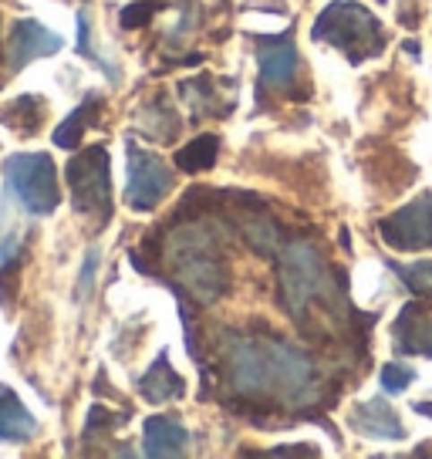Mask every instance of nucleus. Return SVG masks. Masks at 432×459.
Listing matches in <instances>:
<instances>
[{
    "mask_svg": "<svg viewBox=\"0 0 432 459\" xmlns=\"http://www.w3.org/2000/svg\"><path fill=\"white\" fill-rule=\"evenodd\" d=\"M61 44L65 41H61L55 30H48L44 24L24 17V21H17L14 30H11V57H7V65H11V72H21L34 57L58 55Z\"/></svg>",
    "mask_w": 432,
    "mask_h": 459,
    "instance_id": "9d476101",
    "label": "nucleus"
},
{
    "mask_svg": "<svg viewBox=\"0 0 432 459\" xmlns=\"http://www.w3.org/2000/svg\"><path fill=\"white\" fill-rule=\"evenodd\" d=\"M173 264H176V277H179V284L186 287L196 301L210 304L227 290V271H223V260L216 257L213 237H210L203 227L183 230V233L176 237Z\"/></svg>",
    "mask_w": 432,
    "mask_h": 459,
    "instance_id": "20e7f679",
    "label": "nucleus"
},
{
    "mask_svg": "<svg viewBox=\"0 0 432 459\" xmlns=\"http://www.w3.org/2000/svg\"><path fill=\"white\" fill-rule=\"evenodd\" d=\"M311 38L341 48L351 65H361L365 57L382 55V48H385V34H382L378 17L368 14L361 4H332V7H324V14L317 17Z\"/></svg>",
    "mask_w": 432,
    "mask_h": 459,
    "instance_id": "7ed1b4c3",
    "label": "nucleus"
},
{
    "mask_svg": "<svg viewBox=\"0 0 432 459\" xmlns=\"http://www.w3.org/2000/svg\"><path fill=\"white\" fill-rule=\"evenodd\" d=\"M156 0H135V4H129V7H125V11H122V17H118V21H122V28H143V24H149V17L156 14Z\"/></svg>",
    "mask_w": 432,
    "mask_h": 459,
    "instance_id": "412c9836",
    "label": "nucleus"
},
{
    "mask_svg": "<svg viewBox=\"0 0 432 459\" xmlns=\"http://www.w3.org/2000/svg\"><path fill=\"white\" fill-rule=\"evenodd\" d=\"M395 344L402 351L412 355H429L432 359V294L429 298H419V301L405 304L399 321H395Z\"/></svg>",
    "mask_w": 432,
    "mask_h": 459,
    "instance_id": "9b49d317",
    "label": "nucleus"
},
{
    "mask_svg": "<svg viewBox=\"0 0 432 459\" xmlns=\"http://www.w3.org/2000/svg\"><path fill=\"white\" fill-rule=\"evenodd\" d=\"M257 65H260V85L267 91H284L294 85V78L301 72L298 61V48L290 38L277 34V38H260L257 41Z\"/></svg>",
    "mask_w": 432,
    "mask_h": 459,
    "instance_id": "1a4fd4ad",
    "label": "nucleus"
},
{
    "mask_svg": "<svg viewBox=\"0 0 432 459\" xmlns=\"http://www.w3.org/2000/svg\"><path fill=\"white\" fill-rule=\"evenodd\" d=\"M95 105H99L95 99L82 101V105L61 122L58 129H55V145H61V149H78V143H82V135H85V129H88V115H91Z\"/></svg>",
    "mask_w": 432,
    "mask_h": 459,
    "instance_id": "f3484780",
    "label": "nucleus"
},
{
    "mask_svg": "<svg viewBox=\"0 0 432 459\" xmlns=\"http://www.w3.org/2000/svg\"><path fill=\"white\" fill-rule=\"evenodd\" d=\"M189 449L186 426L173 416H149L143 429V453L152 459L162 456H183Z\"/></svg>",
    "mask_w": 432,
    "mask_h": 459,
    "instance_id": "f8f14e48",
    "label": "nucleus"
},
{
    "mask_svg": "<svg viewBox=\"0 0 432 459\" xmlns=\"http://www.w3.org/2000/svg\"><path fill=\"white\" fill-rule=\"evenodd\" d=\"M395 273L405 281V287L416 294V298H429L432 294V264L429 260H419V264H395Z\"/></svg>",
    "mask_w": 432,
    "mask_h": 459,
    "instance_id": "a211bd4d",
    "label": "nucleus"
},
{
    "mask_svg": "<svg viewBox=\"0 0 432 459\" xmlns=\"http://www.w3.org/2000/svg\"><path fill=\"white\" fill-rule=\"evenodd\" d=\"M382 240L392 250H426L432 247V196H419L399 213L382 220Z\"/></svg>",
    "mask_w": 432,
    "mask_h": 459,
    "instance_id": "6e6552de",
    "label": "nucleus"
},
{
    "mask_svg": "<svg viewBox=\"0 0 432 459\" xmlns=\"http://www.w3.org/2000/svg\"><path fill=\"white\" fill-rule=\"evenodd\" d=\"M4 183H7V200H14L24 213L51 216L58 210V172L55 162L44 152H17L4 162Z\"/></svg>",
    "mask_w": 432,
    "mask_h": 459,
    "instance_id": "39448f33",
    "label": "nucleus"
},
{
    "mask_svg": "<svg viewBox=\"0 0 432 459\" xmlns=\"http://www.w3.org/2000/svg\"><path fill=\"white\" fill-rule=\"evenodd\" d=\"M88 38H91V28H88V14L82 11V14H78V51H82L85 57H91V61H95V65L101 68V72L108 74V82H118V72L112 68V65H108V61H105V57L99 55V51H95V48H91V41H88Z\"/></svg>",
    "mask_w": 432,
    "mask_h": 459,
    "instance_id": "aec40b11",
    "label": "nucleus"
},
{
    "mask_svg": "<svg viewBox=\"0 0 432 459\" xmlns=\"http://www.w3.org/2000/svg\"><path fill=\"white\" fill-rule=\"evenodd\" d=\"M176 176L166 159L156 152H145L139 145H129V176H125V203L132 210H152L169 196Z\"/></svg>",
    "mask_w": 432,
    "mask_h": 459,
    "instance_id": "0eeeda50",
    "label": "nucleus"
},
{
    "mask_svg": "<svg viewBox=\"0 0 432 459\" xmlns=\"http://www.w3.org/2000/svg\"><path fill=\"white\" fill-rule=\"evenodd\" d=\"M95 267H99V250H88L85 271H82V281H78V294H82V298L91 290V271H95Z\"/></svg>",
    "mask_w": 432,
    "mask_h": 459,
    "instance_id": "4be33fe9",
    "label": "nucleus"
},
{
    "mask_svg": "<svg viewBox=\"0 0 432 459\" xmlns=\"http://www.w3.org/2000/svg\"><path fill=\"white\" fill-rule=\"evenodd\" d=\"M227 378L244 399L281 395L288 405H301L317 395V372L311 359L277 338H227Z\"/></svg>",
    "mask_w": 432,
    "mask_h": 459,
    "instance_id": "f257e3e1",
    "label": "nucleus"
},
{
    "mask_svg": "<svg viewBox=\"0 0 432 459\" xmlns=\"http://www.w3.org/2000/svg\"><path fill=\"white\" fill-rule=\"evenodd\" d=\"M183 378L173 372V365H169V355L166 351H159L156 361L149 365V372L139 378V395L145 402H152V405H162V402H173L183 395Z\"/></svg>",
    "mask_w": 432,
    "mask_h": 459,
    "instance_id": "2eb2a0df",
    "label": "nucleus"
},
{
    "mask_svg": "<svg viewBox=\"0 0 432 459\" xmlns=\"http://www.w3.org/2000/svg\"><path fill=\"white\" fill-rule=\"evenodd\" d=\"M68 193L78 213L99 216V223L112 213V176H108V152L91 145L68 162Z\"/></svg>",
    "mask_w": 432,
    "mask_h": 459,
    "instance_id": "423d86ee",
    "label": "nucleus"
},
{
    "mask_svg": "<svg viewBox=\"0 0 432 459\" xmlns=\"http://www.w3.org/2000/svg\"><path fill=\"white\" fill-rule=\"evenodd\" d=\"M216 152H220V139L206 132V135H196L193 143L176 152V166L183 172H203L216 162Z\"/></svg>",
    "mask_w": 432,
    "mask_h": 459,
    "instance_id": "dca6fc26",
    "label": "nucleus"
},
{
    "mask_svg": "<svg viewBox=\"0 0 432 459\" xmlns=\"http://www.w3.org/2000/svg\"><path fill=\"white\" fill-rule=\"evenodd\" d=\"M281 301L301 331H317L321 317H338V281L311 244H290L281 250Z\"/></svg>",
    "mask_w": 432,
    "mask_h": 459,
    "instance_id": "f03ea898",
    "label": "nucleus"
},
{
    "mask_svg": "<svg viewBox=\"0 0 432 459\" xmlns=\"http://www.w3.org/2000/svg\"><path fill=\"white\" fill-rule=\"evenodd\" d=\"M416 382V368H409L402 361H389L385 368H382V388L389 392V395H399L405 388Z\"/></svg>",
    "mask_w": 432,
    "mask_h": 459,
    "instance_id": "6ab92c4d",
    "label": "nucleus"
},
{
    "mask_svg": "<svg viewBox=\"0 0 432 459\" xmlns=\"http://www.w3.org/2000/svg\"><path fill=\"white\" fill-rule=\"evenodd\" d=\"M38 436V419L24 409L14 388L0 385V443H28Z\"/></svg>",
    "mask_w": 432,
    "mask_h": 459,
    "instance_id": "4468645a",
    "label": "nucleus"
},
{
    "mask_svg": "<svg viewBox=\"0 0 432 459\" xmlns=\"http://www.w3.org/2000/svg\"><path fill=\"white\" fill-rule=\"evenodd\" d=\"M351 426H355V432L368 436V439H405L402 419L385 399H372L359 405L351 412Z\"/></svg>",
    "mask_w": 432,
    "mask_h": 459,
    "instance_id": "ddd939ff",
    "label": "nucleus"
},
{
    "mask_svg": "<svg viewBox=\"0 0 432 459\" xmlns=\"http://www.w3.org/2000/svg\"><path fill=\"white\" fill-rule=\"evenodd\" d=\"M412 409H416L419 416H429V419H432V402H416Z\"/></svg>",
    "mask_w": 432,
    "mask_h": 459,
    "instance_id": "5701e85b",
    "label": "nucleus"
}]
</instances>
